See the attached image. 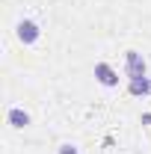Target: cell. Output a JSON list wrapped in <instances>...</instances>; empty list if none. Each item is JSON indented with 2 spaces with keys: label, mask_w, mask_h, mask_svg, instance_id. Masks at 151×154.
I'll use <instances>...</instances> for the list:
<instances>
[{
  "label": "cell",
  "mask_w": 151,
  "mask_h": 154,
  "mask_svg": "<svg viewBox=\"0 0 151 154\" xmlns=\"http://www.w3.org/2000/svg\"><path fill=\"white\" fill-rule=\"evenodd\" d=\"M125 62H128V77H145V59L139 57L136 51H128V57H125Z\"/></svg>",
  "instance_id": "cell-1"
},
{
  "label": "cell",
  "mask_w": 151,
  "mask_h": 154,
  "mask_svg": "<svg viewBox=\"0 0 151 154\" xmlns=\"http://www.w3.org/2000/svg\"><path fill=\"white\" fill-rule=\"evenodd\" d=\"M95 77H98V83H104V86H119V74H116L107 62H98V65H95Z\"/></svg>",
  "instance_id": "cell-2"
},
{
  "label": "cell",
  "mask_w": 151,
  "mask_h": 154,
  "mask_svg": "<svg viewBox=\"0 0 151 154\" xmlns=\"http://www.w3.org/2000/svg\"><path fill=\"white\" fill-rule=\"evenodd\" d=\"M18 38L24 42V45H33L39 38V24L36 21H21L18 24Z\"/></svg>",
  "instance_id": "cell-3"
},
{
  "label": "cell",
  "mask_w": 151,
  "mask_h": 154,
  "mask_svg": "<svg viewBox=\"0 0 151 154\" xmlns=\"http://www.w3.org/2000/svg\"><path fill=\"white\" fill-rule=\"evenodd\" d=\"M9 125L12 128H24V125H30V116L24 113V110H18V107H12L9 110Z\"/></svg>",
  "instance_id": "cell-4"
},
{
  "label": "cell",
  "mask_w": 151,
  "mask_h": 154,
  "mask_svg": "<svg viewBox=\"0 0 151 154\" xmlns=\"http://www.w3.org/2000/svg\"><path fill=\"white\" fill-rule=\"evenodd\" d=\"M131 92H133V95H148V92H151V80H145V77H133V80H131Z\"/></svg>",
  "instance_id": "cell-5"
},
{
  "label": "cell",
  "mask_w": 151,
  "mask_h": 154,
  "mask_svg": "<svg viewBox=\"0 0 151 154\" xmlns=\"http://www.w3.org/2000/svg\"><path fill=\"white\" fill-rule=\"evenodd\" d=\"M59 154H77V148H71V145H62V151Z\"/></svg>",
  "instance_id": "cell-6"
}]
</instances>
